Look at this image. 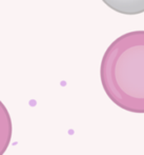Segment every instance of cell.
<instances>
[{
	"label": "cell",
	"mask_w": 144,
	"mask_h": 155,
	"mask_svg": "<svg viewBox=\"0 0 144 155\" xmlns=\"http://www.w3.org/2000/svg\"><path fill=\"white\" fill-rule=\"evenodd\" d=\"M100 77L114 104L128 112L144 113V31L126 33L107 48Z\"/></svg>",
	"instance_id": "cell-1"
},
{
	"label": "cell",
	"mask_w": 144,
	"mask_h": 155,
	"mask_svg": "<svg viewBox=\"0 0 144 155\" xmlns=\"http://www.w3.org/2000/svg\"><path fill=\"white\" fill-rule=\"evenodd\" d=\"M13 126L10 113L0 100V155H3L12 139Z\"/></svg>",
	"instance_id": "cell-2"
},
{
	"label": "cell",
	"mask_w": 144,
	"mask_h": 155,
	"mask_svg": "<svg viewBox=\"0 0 144 155\" xmlns=\"http://www.w3.org/2000/svg\"><path fill=\"white\" fill-rule=\"evenodd\" d=\"M112 10L123 15H139L144 12V0H102Z\"/></svg>",
	"instance_id": "cell-3"
}]
</instances>
